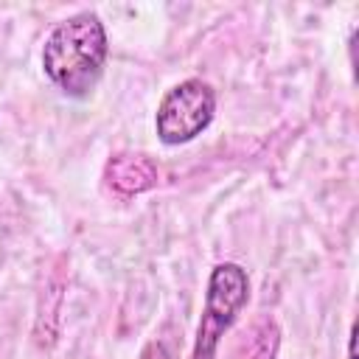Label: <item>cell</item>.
<instances>
[{"mask_svg":"<svg viewBox=\"0 0 359 359\" xmlns=\"http://www.w3.org/2000/svg\"><path fill=\"white\" fill-rule=\"evenodd\" d=\"M216 109L213 87L202 79H185L171 87L157 107V137L165 146H180L202 135Z\"/></svg>","mask_w":359,"mask_h":359,"instance_id":"obj_3","label":"cell"},{"mask_svg":"<svg viewBox=\"0 0 359 359\" xmlns=\"http://www.w3.org/2000/svg\"><path fill=\"white\" fill-rule=\"evenodd\" d=\"M140 359H174V356H171V351L165 348V342L151 339V342L140 351Z\"/></svg>","mask_w":359,"mask_h":359,"instance_id":"obj_6","label":"cell"},{"mask_svg":"<svg viewBox=\"0 0 359 359\" xmlns=\"http://www.w3.org/2000/svg\"><path fill=\"white\" fill-rule=\"evenodd\" d=\"M107 62V34L95 14L81 11L62 20L45 39V76L70 98H84L101 79Z\"/></svg>","mask_w":359,"mask_h":359,"instance_id":"obj_1","label":"cell"},{"mask_svg":"<svg viewBox=\"0 0 359 359\" xmlns=\"http://www.w3.org/2000/svg\"><path fill=\"white\" fill-rule=\"evenodd\" d=\"M157 177H160V171H157L154 160L146 157V154H135V151L112 154L104 165L107 185L121 196H135V194H143V191L154 188Z\"/></svg>","mask_w":359,"mask_h":359,"instance_id":"obj_4","label":"cell"},{"mask_svg":"<svg viewBox=\"0 0 359 359\" xmlns=\"http://www.w3.org/2000/svg\"><path fill=\"white\" fill-rule=\"evenodd\" d=\"M278 345H280L278 323H275L269 314H264V317L252 320V323L238 334L230 359H275Z\"/></svg>","mask_w":359,"mask_h":359,"instance_id":"obj_5","label":"cell"},{"mask_svg":"<svg viewBox=\"0 0 359 359\" xmlns=\"http://www.w3.org/2000/svg\"><path fill=\"white\" fill-rule=\"evenodd\" d=\"M247 297H250L247 272L233 261L216 264L210 278H208L205 311H202V320H199V331H196L191 359H213L216 356V345H219L222 334L233 325V320L244 309Z\"/></svg>","mask_w":359,"mask_h":359,"instance_id":"obj_2","label":"cell"}]
</instances>
